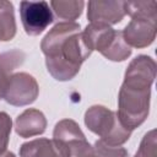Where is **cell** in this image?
<instances>
[{
	"mask_svg": "<svg viewBox=\"0 0 157 157\" xmlns=\"http://www.w3.org/2000/svg\"><path fill=\"white\" fill-rule=\"evenodd\" d=\"M151 87L123 83L118 97V117L124 126L131 131L140 126L150 112Z\"/></svg>",
	"mask_w": 157,
	"mask_h": 157,
	"instance_id": "cell-3",
	"label": "cell"
},
{
	"mask_svg": "<svg viewBox=\"0 0 157 157\" xmlns=\"http://www.w3.org/2000/svg\"><path fill=\"white\" fill-rule=\"evenodd\" d=\"M85 124L110 146H120L130 139L131 130L123 125L118 113L104 105H92L85 113Z\"/></svg>",
	"mask_w": 157,
	"mask_h": 157,
	"instance_id": "cell-2",
	"label": "cell"
},
{
	"mask_svg": "<svg viewBox=\"0 0 157 157\" xmlns=\"http://www.w3.org/2000/svg\"><path fill=\"white\" fill-rule=\"evenodd\" d=\"M16 34V21L13 5L10 1L0 0V40L9 42Z\"/></svg>",
	"mask_w": 157,
	"mask_h": 157,
	"instance_id": "cell-13",
	"label": "cell"
},
{
	"mask_svg": "<svg viewBox=\"0 0 157 157\" xmlns=\"http://www.w3.org/2000/svg\"><path fill=\"white\" fill-rule=\"evenodd\" d=\"M47 119L38 109H26L21 113L15 121V130L21 137H32L40 135L45 131Z\"/></svg>",
	"mask_w": 157,
	"mask_h": 157,
	"instance_id": "cell-10",
	"label": "cell"
},
{
	"mask_svg": "<svg viewBox=\"0 0 157 157\" xmlns=\"http://www.w3.org/2000/svg\"><path fill=\"white\" fill-rule=\"evenodd\" d=\"M20 157H67V148L55 140L36 139L21 146Z\"/></svg>",
	"mask_w": 157,
	"mask_h": 157,
	"instance_id": "cell-9",
	"label": "cell"
},
{
	"mask_svg": "<svg viewBox=\"0 0 157 157\" xmlns=\"http://www.w3.org/2000/svg\"><path fill=\"white\" fill-rule=\"evenodd\" d=\"M25 60V54L17 49L7 52L2 55H0V99L4 98L10 74L20 66Z\"/></svg>",
	"mask_w": 157,
	"mask_h": 157,
	"instance_id": "cell-12",
	"label": "cell"
},
{
	"mask_svg": "<svg viewBox=\"0 0 157 157\" xmlns=\"http://www.w3.org/2000/svg\"><path fill=\"white\" fill-rule=\"evenodd\" d=\"M102 55L112 61H124L131 55V48L124 40L120 31H115L113 40L110 42L108 48L102 53Z\"/></svg>",
	"mask_w": 157,
	"mask_h": 157,
	"instance_id": "cell-16",
	"label": "cell"
},
{
	"mask_svg": "<svg viewBox=\"0 0 157 157\" xmlns=\"http://www.w3.org/2000/svg\"><path fill=\"white\" fill-rule=\"evenodd\" d=\"M12 128V120L5 112H0V153L6 151L10 134Z\"/></svg>",
	"mask_w": 157,
	"mask_h": 157,
	"instance_id": "cell-21",
	"label": "cell"
},
{
	"mask_svg": "<svg viewBox=\"0 0 157 157\" xmlns=\"http://www.w3.org/2000/svg\"><path fill=\"white\" fill-rule=\"evenodd\" d=\"M114 34L115 31L110 26L101 23H90L82 32V38L86 47L91 52L98 50L102 54L113 40Z\"/></svg>",
	"mask_w": 157,
	"mask_h": 157,
	"instance_id": "cell-11",
	"label": "cell"
},
{
	"mask_svg": "<svg viewBox=\"0 0 157 157\" xmlns=\"http://www.w3.org/2000/svg\"><path fill=\"white\" fill-rule=\"evenodd\" d=\"M39 93L36 78L27 72H17L10 76L4 99L17 107L33 103Z\"/></svg>",
	"mask_w": 157,
	"mask_h": 157,
	"instance_id": "cell-4",
	"label": "cell"
},
{
	"mask_svg": "<svg viewBox=\"0 0 157 157\" xmlns=\"http://www.w3.org/2000/svg\"><path fill=\"white\" fill-rule=\"evenodd\" d=\"M94 151L98 157H128V151L121 146H110L102 140H97L94 144Z\"/></svg>",
	"mask_w": 157,
	"mask_h": 157,
	"instance_id": "cell-20",
	"label": "cell"
},
{
	"mask_svg": "<svg viewBox=\"0 0 157 157\" xmlns=\"http://www.w3.org/2000/svg\"><path fill=\"white\" fill-rule=\"evenodd\" d=\"M125 15L131 18H152L157 20V2L150 1H124Z\"/></svg>",
	"mask_w": 157,
	"mask_h": 157,
	"instance_id": "cell-15",
	"label": "cell"
},
{
	"mask_svg": "<svg viewBox=\"0 0 157 157\" xmlns=\"http://www.w3.org/2000/svg\"><path fill=\"white\" fill-rule=\"evenodd\" d=\"M85 134L80 129L76 121L72 119H63L60 120L53 131V140L59 141L61 144H66L72 140L77 139H85Z\"/></svg>",
	"mask_w": 157,
	"mask_h": 157,
	"instance_id": "cell-14",
	"label": "cell"
},
{
	"mask_svg": "<svg viewBox=\"0 0 157 157\" xmlns=\"http://www.w3.org/2000/svg\"><path fill=\"white\" fill-rule=\"evenodd\" d=\"M20 16L28 36L40 34L53 22V13L47 1H22Z\"/></svg>",
	"mask_w": 157,
	"mask_h": 157,
	"instance_id": "cell-5",
	"label": "cell"
},
{
	"mask_svg": "<svg viewBox=\"0 0 157 157\" xmlns=\"http://www.w3.org/2000/svg\"><path fill=\"white\" fill-rule=\"evenodd\" d=\"M134 157H157V141L155 129L148 131L144 136L140 147Z\"/></svg>",
	"mask_w": 157,
	"mask_h": 157,
	"instance_id": "cell-19",
	"label": "cell"
},
{
	"mask_svg": "<svg viewBox=\"0 0 157 157\" xmlns=\"http://www.w3.org/2000/svg\"><path fill=\"white\" fill-rule=\"evenodd\" d=\"M64 145L67 148V157H98L94 147L87 142L86 137L72 140Z\"/></svg>",
	"mask_w": 157,
	"mask_h": 157,
	"instance_id": "cell-18",
	"label": "cell"
},
{
	"mask_svg": "<svg viewBox=\"0 0 157 157\" xmlns=\"http://www.w3.org/2000/svg\"><path fill=\"white\" fill-rule=\"evenodd\" d=\"M0 157H16L15 156V153H12V152H10V151H4V152H1L0 153Z\"/></svg>",
	"mask_w": 157,
	"mask_h": 157,
	"instance_id": "cell-22",
	"label": "cell"
},
{
	"mask_svg": "<svg viewBox=\"0 0 157 157\" xmlns=\"http://www.w3.org/2000/svg\"><path fill=\"white\" fill-rule=\"evenodd\" d=\"M157 32V20L131 18L121 31L123 38L131 48H145L153 43Z\"/></svg>",
	"mask_w": 157,
	"mask_h": 157,
	"instance_id": "cell-6",
	"label": "cell"
},
{
	"mask_svg": "<svg viewBox=\"0 0 157 157\" xmlns=\"http://www.w3.org/2000/svg\"><path fill=\"white\" fill-rule=\"evenodd\" d=\"M156 77V63L151 56L139 55L129 64L124 83L141 87H151Z\"/></svg>",
	"mask_w": 157,
	"mask_h": 157,
	"instance_id": "cell-7",
	"label": "cell"
},
{
	"mask_svg": "<svg viewBox=\"0 0 157 157\" xmlns=\"http://www.w3.org/2000/svg\"><path fill=\"white\" fill-rule=\"evenodd\" d=\"M54 12L58 17L67 20V22L76 20L81 16L85 2L83 1H52L50 2Z\"/></svg>",
	"mask_w": 157,
	"mask_h": 157,
	"instance_id": "cell-17",
	"label": "cell"
},
{
	"mask_svg": "<svg viewBox=\"0 0 157 157\" xmlns=\"http://www.w3.org/2000/svg\"><path fill=\"white\" fill-rule=\"evenodd\" d=\"M80 29V25L76 22L56 23L40 43L47 69L58 81L74 78L82 63L92 53L86 47Z\"/></svg>",
	"mask_w": 157,
	"mask_h": 157,
	"instance_id": "cell-1",
	"label": "cell"
},
{
	"mask_svg": "<svg viewBox=\"0 0 157 157\" xmlns=\"http://www.w3.org/2000/svg\"><path fill=\"white\" fill-rule=\"evenodd\" d=\"M125 16L124 1H90L87 18L91 23L114 25Z\"/></svg>",
	"mask_w": 157,
	"mask_h": 157,
	"instance_id": "cell-8",
	"label": "cell"
}]
</instances>
